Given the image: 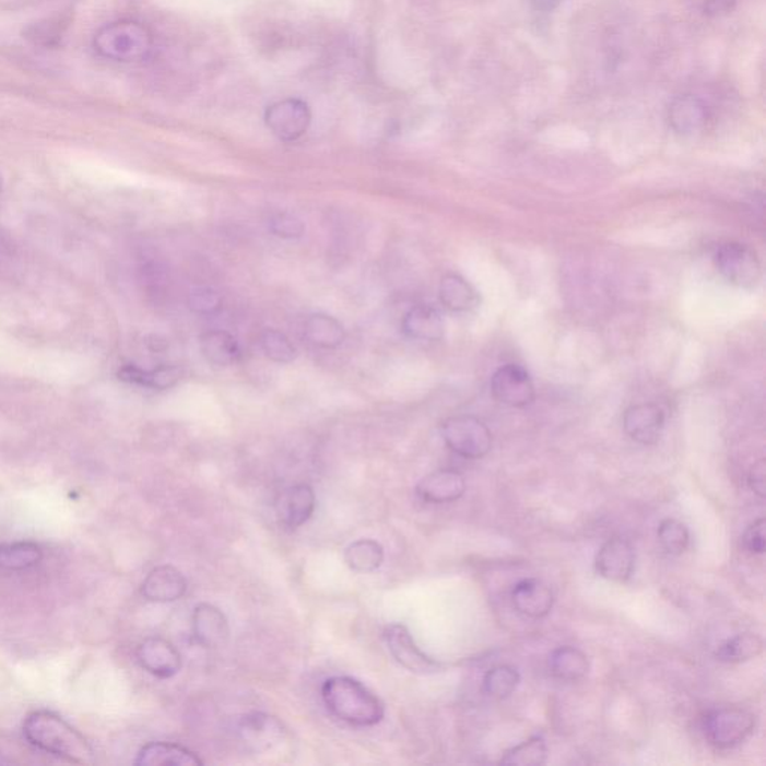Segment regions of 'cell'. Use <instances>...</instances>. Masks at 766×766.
Wrapping results in <instances>:
<instances>
[{"instance_id": "obj_29", "label": "cell", "mask_w": 766, "mask_h": 766, "mask_svg": "<svg viewBox=\"0 0 766 766\" xmlns=\"http://www.w3.org/2000/svg\"><path fill=\"white\" fill-rule=\"evenodd\" d=\"M764 650V640L757 635L741 634L724 640L716 651V659L723 663H743L757 658Z\"/></svg>"}, {"instance_id": "obj_14", "label": "cell", "mask_w": 766, "mask_h": 766, "mask_svg": "<svg viewBox=\"0 0 766 766\" xmlns=\"http://www.w3.org/2000/svg\"><path fill=\"white\" fill-rule=\"evenodd\" d=\"M316 509V494L307 484H298L283 490L275 500L279 520L290 529H298L310 520Z\"/></svg>"}, {"instance_id": "obj_23", "label": "cell", "mask_w": 766, "mask_h": 766, "mask_svg": "<svg viewBox=\"0 0 766 766\" xmlns=\"http://www.w3.org/2000/svg\"><path fill=\"white\" fill-rule=\"evenodd\" d=\"M440 303L453 314H466L480 306V295L475 287L458 274H447L440 281Z\"/></svg>"}, {"instance_id": "obj_6", "label": "cell", "mask_w": 766, "mask_h": 766, "mask_svg": "<svg viewBox=\"0 0 766 766\" xmlns=\"http://www.w3.org/2000/svg\"><path fill=\"white\" fill-rule=\"evenodd\" d=\"M716 269L738 287H755L761 282L762 266L756 254L741 243H727L717 250Z\"/></svg>"}, {"instance_id": "obj_8", "label": "cell", "mask_w": 766, "mask_h": 766, "mask_svg": "<svg viewBox=\"0 0 766 766\" xmlns=\"http://www.w3.org/2000/svg\"><path fill=\"white\" fill-rule=\"evenodd\" d=\"M385 643L392 658L413 674L432 675L441 670V663L425 655L404 624L396 623L384 632Z\"/></svg>"}, {"instance_id": "obj_4", "label": "cell", "mask_w": 766, "mask_h": 766, "mask_svg": "<svg viewBox=\"0 0 766 766\" xmlns=\"http://www.w3.org/2000/svg\"><path fill=\"white\" fill-rule=\"evenodd\" d=\"M755 729V716L747 709L727 707L711 709L703 719V731L709 744L729 750L744 743Z\"/></svg>"}, {"instance_id": "obj_34", "label": "cell", "mask_w": 766, "mask_h": 766, "mask_svg": "<svg viewBox=\"0 0 766 766\" xmlns=\"http://www.w3.org/2000/svg\"><path fill=\"white\" fill-rule=\"evenodd\" d=\"M270 231L282 240H297L303 237L306 226L297 214L285 212L270 219Z\"/></svg>"}, {"instance_id": "obj_15", "label": "cell", "mask_w": 766, "mask_h": 766, "mask_svg": "<svg viewBox=\"0 0 766 766\" xmlns=\"http://www.w3.org/2000/svg\"><path fill=\"white\" fill-rule=\"evenodd\" d=\"M195 640L204 648L225 646L229 639V623L224 612L212 603H200L193 611Z\"/></svg>"}, {"instance_id": "obj_36", "label": "cell", "mask_w": 766, "mask_h": 766, "mask_svg": "<svg viewBox=\"0 0 766 766\" xmlns=\"http://www.w3.org/2000/svg\"><path fill=\"white\" fill-rule=\"evenodd\" d=\"M743 545L749 553L762 555L765 553V518H759L745 530Z\"/></svg>"}, {"instance_id": "obj_19", "label": "cell", "mask_w": 766, "mask_h": 766, "mask_svg": "<svg viewBox=\"0 0 766 766\" xmlns=\"http://www.w3.org/2000/svg\"><path fill=\"white\" fill-rule=\"evenodd\" d=\"M668 120L671 128L680 135H695L707 125V105L700 97L688 93L675 96L668 108Z\"/></svg>"}, {"instance_id": "obj_3", "label": "cell", "mask_w": 766, "mask_h": 766, "mask_svg": "<svg viewBox=\"0 0 766 766\" xmlns=\"http://www.w3.org/2000/svg\"><path fill=\"white\" fill-rule=\"evenodd\" d=\"M93 48L101 58L132 63L149 58L153 50L152 32L133 20L105 24L93 38Z\"/></svg>"}, {"instance_id": "obj_40", "label": "cell", "mask_w": 766, "mask_h": 766, "mask_svg": "<svg viewBox=\"0 0 766 766\" xmlns=\"http://www.w3.org/2000/svg\"><path fill=\"white\" fill-rule=\"evenodd\" d=\"M7 762H8V761L2 759V757H0V764H7Z\"/></svg>"}, {"instance_id": "obj_35", "label": "cell", "mask_w": 766, "mask_h": 766, "mask_svg": "<svg viewBox=\"0 0 766 766\" xmlns=\"http://www.w3.org/2000/svg\"><path fill=\"white\" fill-rule=\"evenodd\" d=\"M189 309L197 315H214L222 309V298L212 287H195L188 298Z\"/></svg>"}, {"instance_id": "obj_38", "label": "cell", "mask_w": 766, "mask_h": 766, "mask_svg": "<svg viewBox=\"0 0 766 766\" xmlns=\"http://www.w3.org/2000/svg\"><path fill=\"white\" fill-rule=\"evenodd\" d=\"M736 0H704V14L708 17H720L733 11Z\"/></svg>"}, {"instance_id": "obj_28", "label": "cell", "mask_w": 766, "mask_h": 766, "mask_svg": "<svg viewBox=\"0 0 766 766\" xmlns=\"http://www.w3.org/2000/svg\"><path fill=\"white\" fill-rule=\"evenodd\" d=\"M44 553L38 543L14 542L0 543V569L19 573L39 565Z\"/></svg>"}, {"instance_id": "obj_20", "label": "cell", "mask_w": 766, "mask_h": 766, "mask_svg": "<svg viewBox=\"0 0 766 766\" xmlns=\"http://www.w3.org/2000/svg\"><path fill=\"white\" fill-rule=\"evenodd\" d=\"M401 327L408 338L421 340V342H439L445 334L444 318L435 307L427 304L412 307L404 315Z\"/></svg>"}, {"instance_id": "obj_32", "label": "cell", "mask_w": 766, "mask_h": 766, "mask_svg": "<svg viewBox=\"0 0 766 766\" xmlns=\"http://www.w3.org/2000/svg\"><path fill=\"white\" fill-rule=\"evenodd\" d=\"M658 539L660 546L668 554L680 555L688 549V543H691V533H688L687 527L674 520V518H667L659 525Z\"/></svg>"}, {"instance_id": "obj_22", "label": "cell", "mask_w": 766, "mask_h": 766, "mask_svg": "<svg viewBox=\"0 0 766 766\" xmlns=\"http://www.w3.org/2000/svg\"><path fill=\"white\" fill-rule=\"evenodd\" d=\"M200 350L204 358L216 367H229L241 358L240 344L229 332L207 331L200 338Z\"/></svg>"}, {"instance_id": "obj_31", "label": "cell", "mask_w": 766, "mask_h": 766, "mask_svg": "<svg viewBox=\"0 0 766 766\" xmlns=\"http://www.w3.org/2000/svg\"><path fill=\"white\" fill-rule=\"evenodd\" d=\"M520 674L508 664H498L493 670L486 672L484 676V692L490 698L506 699L515 692L520 684Z\"/></svg>"}, {"instance_id": "obj_39", "label": "cell", "mask_w": 766, "mask_h": 766, "mask_svg": "<svg viewBox=\"0 0 766 766\" xmlns=\"http://www.w3.org/2000/svg\"><path fill=\"white\" fill-rule=\"evenodd\" d=\"M529 2L537 11L551 12L561 7L563 0H529Z\"/></svg>"}, {"instance_id": "obj_26", "label": "cell", "mask_w": 766, "mask_h": 766, "mask_svg": "<svg viewBox=\"0 0 766 766\" xmlns=\"http://www.w3.org/2000/svg\"><path fill=\"white\" fill-rule=\"evenodd\" d=\"M549 668L554 679L575 683L589 674V659L574 647H561L551 652Z\"/></svg>"}, {"instance_id": "obj_27", "label": "cell", "mask_w": 766, "mask_h": 766, "mask_svg": "<svg viewBox=\"0 0 766 766\" xmlns=\"http://www.w3.org/2000/svg\"><path fill=\"white\" fill-rule=\"evenodd\" d=\"M384 546L373 539H360L344 550V562L354 573L370 574L382 566Z\"/></svg>"}, {"instance_id": "obj_10", "label": "cell", "mask_w": 766, "mask_h": 766, "mask_svg": "<svg viewBox=\"0 0 766 766\" xmlns=\"http://www.w3.org/2000/svg\"><path fill=\"white\" fill-rule=\"evenodd\" d=\"M237 735L246 749L255 753L269 752L282 743L285 729L278 717L267 712L254 711L243 716L237 724Z\"/></svg>"}, {"instance_id": "obj_41", "label": "cell", "mask_w": 766, "mask_h": 766, "mask_svg": "<svg viewBox=\"0 0 766 766\" xmlns=\"http://www.w3.org/2000/svg\"><path fill=\"white\" fill-rule=\"evenodd\" d=\"M0 192H2V180H0Z\"/></svg>"}, {"instance_id": "obj_11", "label": "cell", "mask_w": 766, "mask_h": 766, "mask_svg": "<svg viewBox=\"0 0 766 766\" xmlns=\"http://www.w3.org/2000/svg\"><path fill=\"white\" fill-rule=\"evenodd\" d=\"M596 573L612 582H626L635 567V551L627 539H608L596 555Z\"/></svg>"}, {"instance_id": "obj_21", "label": "cell", "mask_w": 766, "mask_h": 766, "mask_svg": "<svg viewBox=\"0 0 766 766\" xmlns=\"http://www.w3.org/2000/svg\"><path fill=\"white\" fill-rule=\"evenodd\" d=\"M135 764L140 766H198L204 762L184 745L156 741V743L145 744L138 752Z\"/></svg>"}, {"instance_id": "obj_2", "label": "cell", "mask_w": 766, "mask_h": 766, "mask_svg": "<svg viewBox=\"0 0 766 766\" xmlns=\"http://www.w3.org/2000/svg\"><path fill=\"white\" fill-rule=\"evenodd\" d=\"M328 711L352 727H376L385 717V705L370 688L352 676H331L322 684Z\"/></svg>"}, {"instance_id": "obj_25", "label": "cell", "mask_w": 766, "mask_h": 766, "mask_svg": "<svg viewBox=\"0 0 766 766\" xmlns=\"http://www.w3.org/2000/svg\"><path fill=\"white\" fill-rule=\"evenodd\" d=\"M304 334L320 350H338L342 346L346 332L338 319L326 314H314L304 323Z\"/></svg>"}, {"instance_id": "obj_1", "label": "cell", "mask_w": 766, "mask_h": 766, "mask_svg": "<svg viewBox=\"0 0 766 766\" xmlns=\"http://www.w3.org/2000/svg\"><path fill=\"white\" fill-rule=\"evenodd\" d=\"M23 735L34 747L74 764H93L95 753L86 738L62 717L50 711H35L24 720Z\"/></svg>"}, {"instance_id": "obj_5", "label": "cell", "mask_w": 766, "mask_h": 766, "mask_svg": "<svg viewBox=\"0 0 766 766\" xmlns=\"http://www.w3.org/2000/svg\"><path fill=\"white\" fill-rule=\"evenodd\" d=\"M441 436L453 453L469 460H478L492 451V432L475 416L449 417L441 427Z\"/></svg>"}, {"instance_id": "obj_33", "label": "cell", "mask_w": 766, "mask_h": 766, "mask_svg": "<svg viewBox=\"0 0 766 766\" xmlns=\"http://www.w3.org/2000/svg\"><path fill=\"white\" fill-rule=\"evenodd\" d=\"M261 347L267 358L274 361V363L287 364L297 358V347L283 332L278 330L262 332Z\"/></svg>"}, {"instance_id": "obj_30", "label": "cell", "mask_w": 766, "mask_h": 766, "mask_svg": "<svg viewBox=\"0 0 766 766\" xmlns=\"http://www.w3.org/2000/svg\"><path fill=\"white\" fill-rule=\"evenodd\" d=\"M549 756L545 740L542 736H532L525 743L509 749L498 761V764L506 766H541L545 764Z\"/></svg>"}, {"instance_id": "obj_18", "label": "cell", "mask_w": 766, "mask_h": 766, "mask_svg": "<svg viewBox=\"0 0 766 766\" xmlns=\"http://www.w3.org/2000/svg\"><path fill=\"white\" fill-rule=\"evenodd\" d=\"M512 603L525 617L543 618L553 610L554 593L541 579L527 578L514 587Z\"/></svg>"}, {"instance_id": "obj_13", "label": "cell", "mask_w": 766, "mask_h": 766, "mask_svg": "<svg viewBox=\"0 0 766 766\" xmlns=\"http://www.w3.org/2000/svg\"><path fill=\"white\" fill-rule=\"evenodd\" d=\"M623 428L632 440L640 445L656 444L664 428V412L658 404H636L623 416Z\"/></svg>"}, {"instance_id": "obj_16", "label": "cell", "mask_w": 766, "mask_h": 766, "mask_svg": "<svg viewBox=\"0 0 766 766\" xmlns=\"http://www.w3.org/2000/svg\"><path fill=\"white\" fill-rule=\"evenodd\" d=\"M188 579L174 566H157L145 577L141 593L150 602L169 603L184 598Z\"/></svg>"}, {"instance_id": "obj_37", "label": "cell", "mask_w": 766, "mask_h": 766, "mask_svg": "<svg viewBox=\"0 0 766 766\" xmlns=\"http://www.w3.org/2000/svg\"><path fill=\"white\" fill-rule=\"evenodd\" d=\"M747 482L752 492L757 494L761 498L765 497L766 494V463L764 458L756 461L749 470Z\"/></svg>"}, {"instance_id": "obj_7", "label": "cell", "mask_w": 766, "mask_h": 766, "mask_svg": "<svg viewBox=\"0 0 766 766\" xmlns=\"http://www.w3.org/2000/svg\"><path fill=\"white\" fill-rule=\"evenodd\" d=\"M310 123L309 105L302 99L279 101L266 111L267 128L283 143H294L306 135Z\"/></svg>"}, {"instance_id": "obj_17", "label": "cell", "mask_w": 766, "mask_h": 766, "mask_svg": "<svg viewBox=\"0 0 766 766\" xmlns=\"http://www.w3.org/2000/svg\"><path fill=\"white\" fill-rule=\"evenodd\" d=\"M464 492V476L449 469L429 473L416 486L417 496L433 505L452 504L463 497Z\"/></svg>"}, {"instance_id": "obj_24", "label": "cell", "mask_w": 766, "mask_h": 766, "mask_svg": "<svg viewBox=\"0 0 766 766\" xmlns=\"http://www.w3.org/2000/svg\"><path fill=\"white\" fill-rule=\"evenodd\" d=\"M184 378L185 370L180 366H160L153 370H145L135 364H128L119 372V379L123 382L153 389L173 388Z\"/></svg>"}, {"instance_id": "obj_9", "label": "cell", "mask_w": 766, "mask_h": 766, "mask_svg": "<svg viewBox=\"0 0 766 766\" xmlns=\"http://www.w3.org/2000/svg\"><path fill=\"white\" fill-rule=\"evenodd\" d=\"M492 392L498 403L509 408H526L534 400L532 378L517 364H506L494 373Z\"/></svg>"}, {"instance_id": "obj_12", "label": "cell", "mask_w": 766, "mask_h": 766, "mask_svg": "<svg viewBox=\"0 0 766 766\" xmlns=\"http://www.w3.org/2000/svg\"><path fill=\"white\" fill-rule=\"evenodd\" d=\"M138 662L144 668L149 674L155 675L156 679L166 680L173 679L181 670V655L169 640L164 638H148L137 651Z\"/></svg>"}]
</instances>
